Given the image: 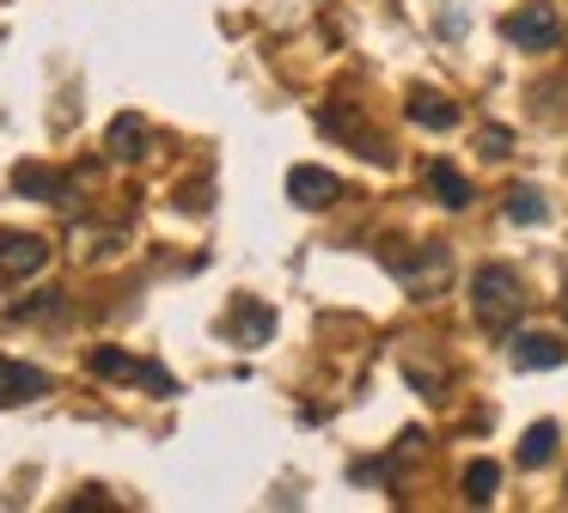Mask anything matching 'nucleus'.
<instances>
[{"label": "nucleus", "mask_w": 568, "mask_h": 513, "mask_svg": "<svg viewBox=\"0 0 568 513\" xmlns=\"http://www.w3.org/2000/svg\"><path fill=\"white\" fill-rule=\"evenodd\" d=\"M470 305H477V318L489 330H507L519 312H526V288H519V275L507 263H489L470 275Z\"/></svg>", "instance_id": "nucleus-1"}, {"label": "nucleus", "mask_w": 568, "mask_h": 513, "mask_svg": "<svg viewBox=\"0 0 568 513\" xmlns=\"http://www.w3.org/2000/svg\"><path fill=\"white\" fill-rule=\"evenodd\" d=\"M501 37L519 43V49H556V37H562V12L544 7V0H526L519 12H507Z\"/></svg>", "instance_id": "nucleus-2"}, {"label": "nucleus", "mask_w": 568, "mask_h": 513, "mask_svg": "<svg viewBox=\"0 0 568 513\" xmlns=\"http://www.w3.org/2000/svg\"><path fill=\"white\" fill-rule=\"evenodd\" d=\"M43 263H50V244L43 239H31V232H0V288L38 275Z\"/></svg>", "instance_id": "nucleus-3"}, {"label": "nucleus", "mask_w": 568, "mask_h": 513, "mask_svg": "<svg viewBox=\"0 0 568 513\" xmlns=\"http://www.w3.org/2000/svg\"><path fill=\"white\" fill-rule=\"evenodd\" d=\"M92 373H99V379H141L148 391H178V379L165 373V366L135 361V354H123V349H99V354H92Z\"/></svg>", "instance_id": "nucleus-4"}, {"label": "nucleus", "mask_w": 568, "mask_h": 513, "mask_svg": "<svg viewBox=\"0 0 568 513\" xmlns=\"http://www.w3.org/2000/svg\"><path fill=\"white\" fill-rule=\"evenodd\" d=\"M385 263L397 269V281H409V288H440L446 275H453V256L440 251V244H428L422 256H404V251H385Z\"/></svg>", "instance_id": "nucleus-5"}, {"label": "nucleus", "mask_w": 568, "mask_h": 513, "mask_svg": "<svg viewBox=\"0 0 568 513\" xmlns=\"http://www.w3.org/2000/svg\"><path fill=\"white\" fill-rule=\"evenodd\" d=\"M287 195H294L300 208H331L336 195H343V183H336L324 165H294L287 171Z\"/></svg>", "instance_id": "nucleus-6"}, {"label": "nucleus", "mask_w": 568, "mask_h": 513, "mask_svg": "<svg viewBox=\"0 0 568 513\" xmlns=\"http://www.w3.org/2000/svg\"><path fill=\"white\" fill-rule=\"evenodd\" d=\"M43 391H50V373L0 354V410H7V403H26V398H43Z\"/></svg>", "instance_id": "nucleus-7"}, {"label": "nucleus", "mask_w": 568, "mask_h": 513, "mask_svg": "<svg viewBox=\"0 0 568 513\" xmlns=\"http://www.w3.org/2000/svg\"><path fill=\"white\" fill-rule=\"evenodd\" d=\"M507 354H514L519 373H544V366H562L568 361V349L556 336H514V349H507Z\"/></svg>", "instance_id": "nucleus-8"}, {"label": "nucleus", "mask_w": 568, "mask_h": 513, "mask_svg": "<svg viewBox=\"0 0 568 513\" xmlns=\"http://www.w3.org/2000/svg\"><path fill=\"white\" fill-rule=\"evenodd\" d=\"M409 122L446 134V129H458V104H453V98H440V92H409Z\"/></svg>", "instance_id": "nucleus-9"}, {"label": "nucleus", "mask_w": 568, "mask_h": 513, "mask_svg": "<svg viewBox=\"0 0 568 513\" xmlns=\"http://www.w3.org/2000/svg\"><path fill=\"white\" fill-rule=\"evenodd\" d=\"M270 330H275V312H270V305H257V300H239V305H233V336L245 342V349H257Z\"/></svg>", "instance_id": "nucleus-10"}, {"label": "nucleus", "mask_w": 568, "mask_h": 513, "mask_svg": "<svg viewBox=\"0 0 568 513\" xmlns=\"http://www.w3.org/2000/svg\"><path fill=\"white\" fill-rule=\"evenodd\" d=\"M428 190L440 195L446 208H465L470 202V183H465V171H458L453 159H434V165H428Z\"/></svg>", "instance_id": "nucleus-11"}, {"label": "nucleus", "mask_w": 568, "mask_h": 513, "mask_svg": "<svg viewBox=\"0 0 568 513\" xmlns=\"http://www.w3.org/2000/svg\"><path fill=\"white\" fill-rule=\"evenodd\" d=\"M318 122H324V129H331V134H343V141H355V147H361V159H385L379 134H367V129H361L355 117H348V110H324Z\"/></svg>", "instance_id": "nucleus-12"}, {"label": "nucleus", "mask_w": 568, "mask_h": 513, "mask_svg": "<svg viewBox=\"0 0 568 513\" xmlns=\"http://www.w3.org/2000/svg\"><path fill=\"white\" fill-rule=\"evenodd\" d=\"M104 147H111L116 159H141V153H148V122H141V117H116L111 134H104Z\"/></svg>", "instance_id": "nucleus-13"}, {"label": "nucleus", "mask_w": 568, "mask_h": 513, "mask_svg": "<svg viewBox=\"0 0 568 513\" xmlns=\"http://www.w3.org/2000/svg\"><path fill=\"white\" fill-rule=\"evenodd\" d=\"M507 220H519V227H544V220H550V202H544V190H531V183L507 190Z\"/></svg>", "instance_id": "nucleus-14"}, {"label": "nucleus", "mask_w": 568, "mask_h": 513, "mask_svg": "<svg viewBox=\"0 0 568 513\" xmlns=\"http://www.w3.org/2000/svg\"><path fill=\"white\" fill-rule=\"evenodd\" d=\"M556 459V422H538V428H526V440H519V464H550Z\"/></svg>", "instance_id": "nucleus-15"}, {"label": "nucleus", "mask_w": 568, "mask_h": 513, "mask_svg": "<svg viewBox=\"0 0 568 513\" xmlns=\"http://www.w3.org/2000/svg\"><path fill=\"white\" fill-rule=\"evenodd\" d=\"M495 489H501V471H495L489 459H477V464L465 471V495L477 501V507H489V501H495Z\"/></svg>", "instance_id": "nucleus-16"}, {"label": "nucleus", "mask_w": 568, "mask_h": 513, "mask_svg": "<svg viewBox=\"0 0 568 513\" xmlns=\"http://www.w3.org/2000/svg\"><path fill=\"white\" fill-rule=\"evenodd\" d=\"M13 190L19 195H50V202H62V178H50V171H38V165H19L13 171Z\"/></svg>", "instance_id": "nucleus-17"}, {"label": "nucleus", "mask_w": 568, "mask_h": 513, "mask_svg": "<svg viewBox=\"0 0 568 513\" xmlns=\"http://www.w3.org/2000/svg\"><path fill=\"white\" fill-rule=\"evenodd\" d=\"M68 305H62V293H38L31 305H13V318H62Z\"/></svg>", "instance_id": "nucleus-18"}, {"label": "nucleus", "mask_w": 568, "mask_h": 513, "mask_svg": "<svg viewBox=\"0 0 568 513\" xmlns=\"http://www.w3.org/2000/svg\"><path fill=\"white\" fill-rule=\"evenodd\" d=\"M483 147H489V159H501L507 147H514V134H507V129H483Z\"/></svg>", "instance_id": "nucleus-19"}, {"label": "nucleus", "mask_w": 568, "mask_h": 513, "mask_svg": "<svg viewBox=\"0 0 568 513\" xmlns=\"http://www.w3.org/2000/svg\"><path fill=\"white\" fill-rule=\"evenodd\" d=\"M562 312H568V288H562Z\"/></svg>", "instance_id": "nucleus-20"}]
</instances>
